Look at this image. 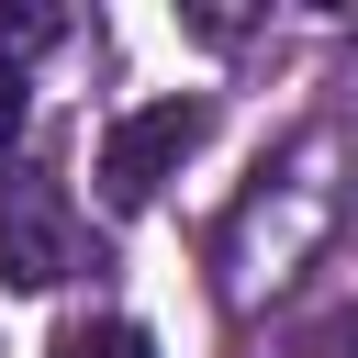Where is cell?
<instances>
[{"instance_id": "6da1fadb", "label": "cell", "mask_w": 358, "mask_h": 358, "mask_svg": "<svg viewBox=\"0 0 358 358\" xmlns=\"http://www.w3.org/2000/svg\"><path fill=\"white\" fill-rule=\"evenodd\" d=\"M190 134H201V112H190V101H145V112H123V123H112V145H101V201H112V213H145V201H157V179L190 157Z\"/></svg>"}, {"instance_id": "7a4b0ae2", "label": "cell", "mask_w": 358, "mask_h": 358, "mask_svg": "<svg viewBox=\"0 0 358 358\" xmlns=\"http://www.w3.org/2000/svg\"><path fill=\"white\" fill-rule=\"evenodd\" d=\"M0 280H22V291L67 280V201L45 168H0Z\"/></svg>"}, {"instance_id": "3957f363", "label": "cell", "mask_w": 358, "mask_h": 358, "mask_svg": "<svg viewBox=\"0 0 358 358\" xmlns=\"http://www.w3.org/2000/svg\"><path fill=\"white\" fill-rule=\"evenodd\" d=\"M45 34H56V11H0V56H11V67H22V45H45Z\"/></svg>"}, {"instance_id": "277c9868", "label": "cell", "mask_w": 358, "mask_h": 358, "mask_svg": "<svg viewBox=\"0 0 358 358\" xmlns=\"http://www.w3.org/2000/svg\"><path fill=\"white\" fill-rule=\"evenodd\" d=\"M56 358H123V324H67Z\"/></svg>"}, {"instance_id": "5b68a950", "label": "cell", "mask_w": 358, "mask_h": 358, "mask_svg": "<svg viewBox=\"0 0 358 358\" xmlns=\"http://www.w3.org/2000/svg\"><path fill=\"white\" fill-rule=\"evenodd\" d=\"M11 134H22V67L0 56V145H11Z\"/></svg>"}, {"instance_id": "8992f818", "label": "cell", "mask_w": 358, "mask_h": 358, "mask_svg": "<svg viewBox=\"0 0 358 358\" xmlns=\"http://www.w3.org/2000/svg\"><path fill=\"white\" fill-rule=\"evenodd\" d=\"M123 358H157V347H145V336H134V324H123Z\"/></svg>"}]
</instances>
